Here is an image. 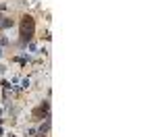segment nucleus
Segmentation results:
<instances>
[{"label":"nucleus","instance_id":"f257e3e1","mask_svg":"<svg viewBox=\"0 0 156 137\" xmlns=\"http://www.w3.org/2000/svg\"><path fill=\"white\" fill-rule=\"evenodd\" d=\"M34 29H36V23H34V19H31L29 15H25L23 21H21V39H23V42L31 39V37H34Z\"/></svg>","mask_w":156,"mask_h":137},{"label":"nucleus","instance_id":"f03ea898","mask_svg":"<svg viewBox=\"0 0 156 137\" xmlns=\"http://www.w3.org/2000/svg\"><path fill=\"white\" fill-rule=\"evenodd\" d=\"M12 25V21H9V19H2L0 17V27H11Z\"/></svg>","mask_w":156,"mask_h":137},{"label":"nucleus","instance_id":"7ed1b4c3","mask_svg":"<svg viewBox=\"0 0 156 137\" xmlns=\"http://www.w3.org/2000/svg\"><path fill=\"white\" fill-rule=\"evenodd\" d=\"M40 131H42V133H46V131H48V123L42 125V127H40Z\"/></svg>","mask_w":156,"mask_h":137}]
</instances>
